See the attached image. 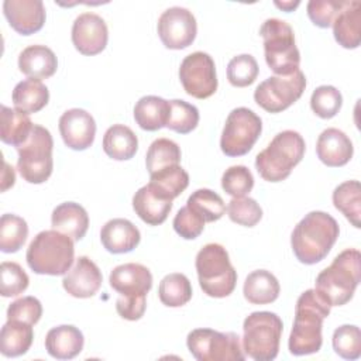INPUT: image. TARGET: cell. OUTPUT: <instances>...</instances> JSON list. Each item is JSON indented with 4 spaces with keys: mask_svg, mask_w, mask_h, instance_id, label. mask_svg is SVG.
Returning a JSON list of instances; mask_svg holds the SVG:
<instances>
[{
    "mask_svg": "<svg viewBox=\"0 0 361 361\" xmlns=\"http://www.w3.org/2000/svg\"><path fill=\"white\" fill-rule=\"evenodd\" d=\"M330 309L331 306L314 289H307L298 298L288 341L290 354L307 355L322 348L323 320L330 314Z\"/></svg>",
    "mask_w": 361,
    "mask_h": 361,
    "instance_id": "6da1fadb",
    "label": "cell"
},
{
    "mask_svg": "<svg viewBox=\"0 0 361 361\" xmlns=\"http://www.w3.org/2000/svg\"><path fill=\"white\" fill-rule=\"evenodd\" d=\"M340 234L338 223L324 212L307 213L293 228L290 245L295 257L306 265L320 262L327 257Z\"/></svg>",
    "mask_w": 361,
    "mask_h": 361,
    "instance_id": "7a4b0ae2",
    "label": "cell"
},
{
    "mask_svg": "<svg viewBox=\"0 0 361 361\" xmlns=\"http://www.w3.org/2000/svg\"><path fill=\"white\" fill-rule=\"evenodd\" d=\"M361 254L355 248L341 251L316 278L314 290L330 305L343 306L350 302L360 283Z\"/></svg>",
    "mask_w": 361,
    "mask_h": 361,
    "instance_id": "3957f363",
    "label": "cell"
},
{
    "mask_svg": "<svg viewBox=\"0 0 361 361\" xmlns=\"http://www.w3.org/2000/svg\"><path fill=\"white\" fill-rule=\"evenodd\" d=\"M75 257L73 240L56 230H44L30 243L25 254L28 267L39 275H65Z\"/></svg>",
    "mask_w": 361,
    "mask_h": 361,
    "instance_id": "277c9868",
    "label": "cell"
},
{
    "mask_svg": "<svg viewBox=\"0 0 361 361\" xmlns=\"http://www.w3.org/2000/svg\"><path fill=\"white\" fill-rule=\"evenodd\" d=\"M305 140L293 130L278 133L268 147L255 157V168L262 179L281 182L286 179L292 169L305 155Z\"/></svg>",
    "mask_w": 361,
    "mask_h": 361,
    "instance_id": "5b68a950",
    "label": "cell"
},
{
    "mask_svg": "<svg viewBox=\"0 0 361 361\" xmlns=\"http://www.w3.org/2000/svg\"><path fill=\"white\" fill-rule=\"evenodd\" d=\"M196 271L202 290L212 298H226L237 283V271L227 250L217 243L206 244L196 255Z\"/></svg>",
    "mask_w": 361,
    "mask_h": 361,
    "instance_id": "8992f818",
    "label": "cell"
},
{
    "mask_svg": "<svg viewBox=\"0 0 361 361\" xmlns=\"http://www.w3.org/2000/svg\"><path fill=\"white\" fill-rule=\"evenodd\" d=\"M259 34L264 38L267 65L278 76H289L299 71L300 54L295 44L292 27L279 18H268L262 23Z\"/></svg>",
    "mask_w": 361,
    "mask_h": 361,
    "instance_id": "52a82bcc",
    "label": "cell"
},
{
    "mask_svg": "<svg viewBox=\"0 0 361 361\" xmlns=\"http://www.w3.org/2000/svg\"><path fill=\"white\" fill-rule=\"evenodd\" d=\"M283 323L276 313L254 312L243 323V350L255 361L275 360L279 351V341Z\"/></svg>",
    "mask_w": 361,
    "mask_h": 361,
    "instance_id": "ba28073f",
    "label": "cell"
},
{
    "mask_svg": "<svg viewBox=\"0 0 361 361\" xmlns=\"http://www.w3.org/2000/svg\"><path fill=\"white\" fill-rule=\"evenodd\" d=\"M52 148L54 140L51 133L45 127L34 124L28 140L17 147V169L24 180L28 183H42L51 176L54 168Z\"/></svg>",
    "mask_w": 361,
    "mask_h": 361,
    "instance_id": "9c48e42d",
    "label": "cell"
},
{
    "mask_svg": "<svg viewBox=\"0 0 361 361\" xmlns=\"http://www.w3.org/2000/svg\"><path fill=\"white\" fill-rule=\"evenodd\" d=\"M190 354L197 361H243L245 353L235 333L212 329H195L186 337Z\"/></svg>",
    "mask_w": 361,
    "mask_h": 361,
    "instance_id": "30bf717a",
    "label": "cell"
},
{
    "mask_svg": "<svg viewBox=\"0 0 361 361\" xmlns=\"http://www.w3.org/2000/svg\"><path fill=\"white\" fill-rule=\"evenodd\" d=\"M262 131L261 118L247 107L230 111L220 138V148L227 157L245 155Z\"/></svg>",
    "mask_w": 361,
    "mask_h": 361,
    "instance_id": "8fae6325",
    "label": "cell"
},
{
    "mask_svg": "<svg viewBox=\"0 0 361 361\" xmlns=\"http://www.w3.org/2000/svg\"><path fill=\"white\" fill-rule=\"evenodd\" d=\"M305 87L306 78L300 69L289 76H269L257 86L254 100L268 113H281L299 100Z\"/></svg>",
    "mask_w": 361,
    "mask_h": 361,
    "instance_id": "7c38bea8",
    "label": "cell"
},
{
    "mask_svg": "<svg viewBox=\"0 0 361 361\" xmlns=\"http://www.w3.org/2000/svg\"><path fill=\"white\" fill-rule=\"evenodd\" d=\"M179 79L185 92L196 99H207L217 90V75L213 58L196 51L183 58L179 68Z\"/></svg>",
    "mask_w": 361,
    "mask_h": 361,
    "instance_id": "4fadbf2b",
    "label": "cell"
},
{
    "mask_svg": "<svg viewBox=\"0 0 361 361\" xmlns=\"http://www.w3.org/2000/svg\"><path fill=\"white\" fill-rule=\"evenodd\" d=\"M158 35L162 44L169 49H183L192 45L196 38V18L185 7H169L158 20Z\"/></svg>",
    "mask_w": 361,
    "mask_h": 361,
    "instance_id": "5bb4252c",
    "label": "cell"
},
{
    "mask_svg": "<svg viewBox=\"0 0 361 361\" xmlns=\"http://www.w3.org/2000/svg\"><path fill=\"white\" fill-rule=\"evenodd\" d=\"M109 39V30L104 20L94 13L79 14L72 25V42L83 55L100 54Z\"/></svg>",
    "mask_w": 361,
    "mask_h": 361,
    "instance_id": "9a60e30c",
    "label": "cell"
},
{
    "mask_svg": "<svg viewBox=\"0 0 361 361\" xmlns=\"http://www.w3.org/2000/svg\"><path fill=\"white\" fill-rule=\"evenodd\" d=\"M59 133L68 148L83 151L94 141L96 121L86 110L71 109L59 117Z\"/></svg>",
    "mask_w": 361,
    "mask_h": 361,
    "instance_id": "2e32d148",
    "label": "cell"
},
{
    "mask_svg": "<svg viewBox=\"0 0 361 361\" xmlns=\"http://www.w3.org/2000/svg\"><path fill=\"white\" fill-rule=\"evenodd\" d=\"M3 13L10 27L21 35L39 31L45 23V7L41 0H6Z\"/></svg>",
    "mask_w": 361,
    "mask_h": 361,
    "instance_id": "e0dca14e",
    "label": "cell"
},
{
    "mask_svg": "<svg viewBox=\"0 0 361 361\" xmlns=\"http://www.w3.org/2000/svg\"><path fill=\"white\" fill-rule=\"evenodd\" d=\"M110 286L124 298H147L152 288V275L141 264L128 262L116 267L109 276Z\"/></svg>",
    "mask_w": 361,
    "mask_h": 361,
    "instance_id": "ac0fdd59",
    "label": "cell"
},
{
    "mask_svg": "<svg viewBox=\"0 0 361 361\" xmlns=\"http://www.w3.org/2000/svg\"><path fill=\"white\" fill-rule=\"evenodd\" d=\"M103 282L99 267L89 257H79L62 279L63 289L73 298H90L97 293Z\"/></svg>",
    "mask_w": 361,
    "mask_h": 361,
    "instance_id": "d6986e66",
    "label": "cell"
},
{
    "mask_svg": "<svg viewBox=\"0 0 361 361\" xmlns=\"http://www.w3.org/2000/svg\"><path fill=\"white\" fill-rule=\"evenodd\" d=\"M133 209L144 223L158 226L166 220L172 209V199L164 195L152 183H147L133 196Z\"/></svg>",
    "mask_w": 361,
    "mask_h": 361,
    "instance_id": "ffe728a7",
    "label": "cell"
},
{
    "mask_svg": "<svg viewBox=\"0 0 361 361\" xmlns=\"http://www.w3.org/2000/svg\"><path fill=\"white\" fill-rule=\"evenodd\" d=\"M353 142L341 130L330 127L320 133L316 142V154L324 165L331 168L343 166L353 158Z\"/></svg>",
    "mask_w": 361,
    "mask_h": 361,
    "instance_id": "44dd1931",
    "label": "cell"
},
{
    "mask_svg": "<svg viewBox=\"0 0 361 361\" xmlns=\"http://www.w3.org/2000/svg\"><path fill=\"white\" fill-rule=\"evenodd\" d=\"M103 247L111 254L133 251L141 240L140 230L127 219H111L100 230Z\"/></svg>",
    "mask_w": 361,
    "mask_h": 361,
    "instance_id": "7402d4cb",
    "label": "cell"
},
{
    "mask_svg": "<svg viewBox=\"0 0 361 361\" xmlns=\"http://www.w3.org/2000/svg\"><path fill=\"white\" fill-rule=\"evenodd\" d=\"M82 331L72 324H61L51 329L45 336V348L56 360L75 358L83 350Z\"/></svg>",
    "mask_w": 361,
    "mask_h": 361,
    "instance_id": "603a6c76",
    "label": "cell"
},
{
    "mask_svg": "<svg viewBox=\"0 0 361 361\" xmlns=\"http://www.w3.org/2000/svg\"><path fill=\"white\" fill-rule=\"evenodd\" d=\"M336 41L347 49L358 48L361 41V3L357 0L344 1L333 23Z\"/></svg>",
    "mask_w": 361,
    "mask_h": 361,
    "instance_id": "cb8c5ba5",
    "label": "cell"
},
{
    "mask_svg": "<svg viewBox=\"0 0 361 361\" xmlns=\"http://www.w3.org/2000/svg\"><path fill=\"white\" fill-rule=\"evenodd\" d=\"M52 228L66 234L73 241L85 237L89 227V216L83 206L75 202H65L56 206L51 216Z\"/></svg>",
    "mask_w": 361,
    "mask_h": 361,
    "instance_id": "d4e9b609",
    "label": "cell"
},
{
    "mask_svg": "<svg viewBox=\"0 0 361 361\" xmlns=\"http://www.w3.org/2000/svg\"><path fill=\"white\" fill-rule=\"evenodd\" d=\"M20 71L31 79L51 78L58 68L54 51L45 45H30L18 55Z\"/></svg>",
    "mask_w": 361,
    "mask_h": 361,
    "instance_id": "484cf974",
    "label": "cell"
},
{
    "mask_svg": "<svg viewBox=\"0 0 361 361\" xmlns=\"http://www.w3.org/2000/svg\"><path fill=\"white\" fill-rule=\"evenodd\" d=\"M279 282L274 274L267 269H257L245 278L243 293L252 305L272 303L279 296Z\"/></svg>",
    "mask_w": 361,
    "mask_h": 361,
    "instance_id": "4316f807",
    "label": "cell"
},
{
    "mask_svg": "<svg viewBox=\"0 0 361 361\" xmlns=\"http://www.w3.org/2000/svg\"><path fill=\"white\" fill-rule=\"evenodd\" d=\"M32 340V324L21 320H7L0 333V351L4 357H20L30 350Z\"/></svg>",
    "mask_w": 361,
    "mask_h": 361,
    "instance_id": "83f0119b",
    "label": "cell"
},
{
    "mask_svg": "<svg viewBox=\"0 0 361 361\" xmlns=\"http://www.w3.org/2000/svg\"><path fill=\"white\" fill-rule=\"evenodd\" d=\"M169 102L159 96H144L134 106L135 123L147 131H157L166 126Z\"/></svg>",
    "mask_w": 361,
    "mask_h": 361,
    "instance_id": "f1b7e54d",
    "label": "cell"
},
{
    "mask_svg": "<svg viewBox=\"0 0 361 361\" xmlns=\"http://www.w3.org/2000/svg\"><path fill=\"white\" fill-rule=\"evenodd\" d=\"M138 149V138L124 124H113L103 137V151L116 161L131 159Z\"/></svg>",
    "mask_w": 361,
    "mask_h": 361,
    "instance_id": "f546056e",
    "label": "cell"
},
{
    "mask_svg": "<svg viewBox=\"0 0 361 361\" xmlns=\"http://www.w3.org/2000/svg\"><path fill=\"white\" fill-rule=\"evenodd\" d=\"M14 107L27 114L42 110L49 100V90L39 79H25L16 85L13 90Z\"/></svg>",
    "mask_w": 361,
    "mask_h": 361,
    "instance_id": "4dcf8cb0",
    "label": "cell"
},
{
    "mask_svg": "<svg viewBox=\"0 0 361 361\" xmlns=\"http://www.w3.org/2000/svg\"><path fill=\"white\" fill-rule=\"evenodd\" d=\"M32 128L34 124L27 113L1 104L0 138L4 144L20 147L28 140Z\"/></svg>",
    "mask_w": 361,
    "mask_h": 361,
    "instance_id": "1f68e13d",
    "label": "cell"
},
{
    "mask_svg": "<svg viewBox=\"0 0 361 361\" xmlns=\"http://www.w3.org/2000/svg\"><path fill=\"white\" fill-rule=\"evenodd\" d=\"M333 203L355 228L361 227V188L358 180H345L340 183L333 192Z\"/></svg>",
    "mask_w": 361,
    "mask_h": 361,
    "instance_id": "d6a6232c",
    "label": "cell"
},
{
    "mask_svg": "<svg viewBox=\"0 0 361 361\" xmlns=\"http://www.w3.org/2000/svg\"><path fill=\"white\" fill-rule=\"evenodd\" d=\"M192 285L186 275L173 272L162 278L158 288L159 300L168 307H180L192 299Z\"/></svg>",
    "mask_w": 361,
    "mask_h": 361,
    "instance_id": "836d02e7",
    "label": "cell"
},
{
    "mask_svg": "<svg viewBox=\"0 0 361 361\" xmlns=\"http://www.w3.org/2000/svg\"><path fill=\"white\" fill-rule=\"evenodd\" d=\"M186 206L200 216L204 223L216 221L226 213V203L221 196L206 188L195 190L189 196Z\"/></svg>",
    "mask_w": 361,
    "mask_h": 361,
    "instance_id": "e575fe53",
    "label": "cell"
},
{
    "mask_svg": "<svg viewBox=\"0 0 361 361\" xmlns=\"http://www.w3.org/2000/svg\"><path fill=\"white\" fill-rule=\"evenodd\" d=\"M28 235L27 221L16 214L6 213L0 219V250L6 254L17 252Z\"/></svg>",
    "mask_w": 361,
    "mask_h": 361,
    "instance_id": "d590c367",
    "label": "cell"
},
{
    "mask_svg": "<svg viewBox=\"0 0 361 361\" xmlns=\"http://www.w3.org/2000/svg\"><path fill=\"white\" fill-rule=\"evenodd\" d=\"M180 157H182L180 148L175 141L169 138H158L152 141V144L148 147V151L145 155L147 169L151 175L166 166L179 165Z\"/></svg>",
    "mask_w": 361,
    "mask_h": 361,
    "instance_id": "8d00e7d4",
    "label": "cell"
},
{
    "mask_svg": "<svg viewBox=\"0 0 361 361\" xmlns=\"http://www.w3.org/2000/svg\"><path fill=\"white\" fill-rule=\"evenodd\" d=\"M149 183L173 200L188 188L189 175L180 165H172L151 173Z\"/></svg>",
    "mask_w": 361,
    "mask_h": 361,
    "instance_id": "74e56055",
    "label": "cell"
},
{
    "mask_svg": "<svg viewBox=\"0 0 361 361\" xmlns=\"http://www.w3.org/2000/svg\"><path fill=\"white\" fill-rule=\"evenodd\" d=\"M199 124V110L196 106L185 100H169V116L166 126L179 134H188L193 131Z\"/></svg>",
    "mask_w": 361,
    "mask_h": 361,
    "instance_id": "f35d334b",
    "label": "cell"
},
{
    "mask_svg": "<svg viewBox=\"0 0 361 361\" xmlns=\"http://www.w3.org/2000/svg\"><path fill=\"white\" fill-rule=\"evenodd\" d=\"M343 104V96L340 90L330 85H322L316 87L310 97V107L320 118L334 117Z\"/></svg>",
    "mask_w": 361,
    "mask_h": 361,
    "instance_id": "ab89813d",
    "label": "cell"
},
{
    "mask_svg": "<svg viewBox=\"0 0 361 361\" xmlns=\"http://www.w3.org/2000/svg\"><path fill=\"white\" fill-rule=\"evenodd\" d=\"M333 348L344 360H357L361 355V331L354 324H343L333 333Z\"/></svg>",
    "mask_w": 361,
    "mask_h": 361,
    "instance_id": "60d3db41",
    "label": "cell"
},
{
    "mask_svg": "<svg viewBox=\"0 0 361 361\" xmlns=\"http://www.w3.org/2000/svg\"><path fill=\"white\" fill-rule=\"evenodd\" d=\"M258 72V63L250 54L237 55L227 65V79L235 87H245L254 83Z\"/></svg>",
    "mask_w": 361,
    "mask_h": 361,
    "instance_id": "b9f144b4",
    "label": "cell"
},
{
    "mask_svg": "<svg viewBox=\"0 0 361 361\" xmlns=\"http://www.w3.org/2000/svg\"><path fill=\"white\" fill-rule=\"evenodd\" d=\"M221 188L233 197H244L254 188V176L247 166L233 165L224 171Z\"/></svg>",
    "mask_w": 361,
    "mask_h": 361,
    "instance_id": "7bdbcfd3",
    "label": "cell"
},
{
    "mask_svg": "<svg viewBox=\"0 0 361 361\" xmlns=\"http://www.w3.org/2000/svg\"><path fill=\"white\" fill-rule=\"evenodd\" d=\"M0 292L4 298H11L23 293L28 288L30 278L25 271L13 261H4L0 267Z\"/></svg>",
    "mask_w": 361,
    "mask_h": 361,
    "instance_id": "ee69618b",
    "label": "cell"
},
{
    "mask_svg": "<svg viewBox=\"0 0 361 361\" xmlns=\"http://www.w3.org/2000/svg\"><path fill=\"white\" fill-rule=\"evenodd\" d=\"M227 213L231 221L254 227L262 217V209L252 197H233L227 204Z\"/></svg>",
    "mask_w": 361,
    "mask_h": 361,
    "instance_id": "f6af8a7d",
    "label": "cell"
},
{
    "mask_svg": "<svg viewBox=\"0 0 361 361\" xmlns=\"http://www.w3.org/2000/svg\"><path fill=\"white\" fill-rule=\"evenodd\" d=\"M42 316V305L34 296H23L7 307V320H21L30 324L38 323Z\"/></svg>",
    "mask_w": 361,
    "mask_h": 361,
    "instance_id": "bcb514c9",
    "label": "cell"
},
{
    "mask_svg": "<svg viewBox=\"0 0 361 361\" xmlns=\"http://www.w3.org/2000/svg\"><path fill=\"white\" fill-rule=\"evenodd\" d=\"M344 1L337 0H310L307 3V16L312 23L320 28L333 25Z\"/></svg>",
    "mask_w": 361,
    "mask_h": 361,
    "instance_id": "7dc6e473",
    "label": "cell"
},
{
    "mask_svg": "<svg viewBox=\"0 0 361 361\" xmlns=\"http://www.w3.org/2000/svg\"><path fill=\"white\" fill-rule=\"evenodd\" d=\"M173 228L182 238L193 240L203 233L204 221L192 209H189L188 206H183L175 214Z\"/></svg>",
    "mask_w": 361,
    "mask_h": 361,
    "instance_id": "c3c4849f",
    "label": "cell"
},
{
    "mask_svg": "<svg viewBox=\"0 0 361 361\" xmlns=\"http://www.w3.org/2000/svg\"><path fill=\"white\" fill-rule=\"evenodd\" d=\"M147 307V298H124L118 296L116 300L117 313L126 320H140Z\"/></svg>",
    "mask_w": 361,
    "mask_h": 361,
    "instance_id": "681fc988",
    "label": "cell"
},
{
    "mask_svg": "<svg viewBox=\"0 0 361 361\" xmlns=\"http://www.w3.org/2000/svg\"><path fill=\"white\" fill-rule=\"evenodd\" d=\"M16 180V173L13 166H10L7 162H4V173H3V185H1V190L4 192L6 189H8L10 186L14 185Z\"/></svg>",
    "mask_w": 361,
    "mask_h": 361,
    "instance_id": "f907efd6",
    "label": "cell"
},
{
    "mask_svg": "<svg viewBox=\"0 0 361 361\" xmlns=\"http://www.w3.org/2000/svg\"><path fill=\"white\" fill-rule=\"evenodd\" d=\"M275 6L276 7H279V8H282V10H285V11H292L293 8H296L298 6H299V1L296 0V1H275Z\"/></svg>",
    "mask_w": 361,
    "mask_h": 361,
    "instance_id": "816d5d0a",
    "label": "cell"
}]
</instances>
